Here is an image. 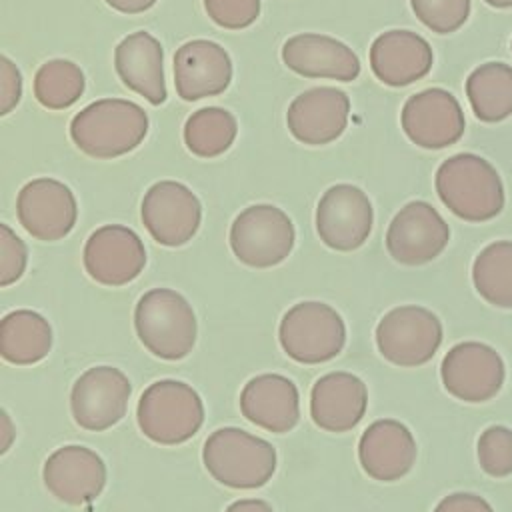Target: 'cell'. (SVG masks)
<instances>
[{"label": "cell", "mask_w": 512, "mask_h": 512, "mask_svg": "<svg viewBox=\"0 0 512 512\" xmlns=\"http://www.w3.org/2000/svg\"><path fill=\"white\" fill-rule=\"evenodd\" d=\"M294 224L284 210L272 204L244 208L230 226V248L250 268H272L294 248Z\"/></svg>", "instance_id": "cell-7"}, {"label": "cell", "mask_w": 512, "mask_h": 512, "mask_svg": "<svg viewBox=\"0 0 512 512\" xmlns=\"http://www.w3.org/2000/svg\"><path fill=\"white\" fill-rule=\"evenodd\" d=\"M28 248L24 240L8 226L0 224V286H10L24 274Z\"/></svg>", "instance_id": "cell-34"}, {"label": "cell", "mask_w": 512, "mask_h": 512, "mask_svg": "<svg viewBox=\"0 0 512 512\" xmlns=\"http://www.w3.org/2000/svg\"><path fill=\"white\" fill-rule=\"evenodd\" d=\"M148 134V114L122 98H104L82 108L70 122V138L90 158L110 160L136 150Z\"/></svg>", "instance_id": "cell-1"}, {"label": "cell", "mask_w": 512, "mask_h": 512, "mask_svg": "<svg viewBox=\"0 0 512 512\" xmlns=\"http://www.w3.org/2000/svg\"><path fill=\"white\" fill-rule=\"evenodd\" d=\"M16 216L30 236L52 242L64 238L74 228L78 204L64 182L34 178L18 192Z\"/></svg>", "instance_id": "cell-16"}, {"label": "cell", "mask_w": 512, "mask_h": 512, "mask_svg": "<svg viewBox=\"0 0 512 512\" xmlns=\"http://www.w3.org/2000/svg\"><path fill=\"white\" fill-rule=\"evenodd\" d=\"M104 2L122 14H140L150 10L158 0H104Z\"/></svg>", "instance_id": "cell-37"}, {"label": "cell", "mask_w": 512, "mask_h": 512, "mask_svg": "<svg viewBox=\"0 0 512 512\" xmlns=\"http://www.w3.org/2000/svg\"><path fill=\"white\" fill-rule=\"evenodd\" d=\"M374 222L372 202L354 184H334L318 200L316 232L320 240L338 252L360 248Z\"/></svg>", "instance_id": "cell-12"}, {"label": "cell", "mask_w": 512, "mask_h": 512, "mask_svg": "<svg viewBox=\"0 0 512 512\" xmlns=\"http://www.w3.org/2000/svg\"><path fill=\"white\" fill-rule=\"evenodd\" d=\"M442 344L440 318L416 304L396 306L376 326L378 352L396 366H420L432 360Z\"/></svg>", "instance_id": "cell-8"}, {"label": "cell", "mask_w": 512, "mask_h": 512, "mask_svg": "<svg viewBox=\"0 0 512 512\" xmlns=\"http://www.w3.org/2000/svg\"><path fill=\"white\" fill-rule=\"evenodd\" d=\"M430 44L412 30H388L370 46V68L386 86H408L424 78L432 68Z\"/></svg>", "instance_id": "cell-22"}, {"label": "cell", "mask_w": 512, "mask_h": 512, "mask_svg": "<svg viewBox=\"0 0 512 512\" xmlns=\"http://www.w3.org/2000/svg\"><path fill=\"white\" fill-rule=\"evenodd\" d=\"M350 98L334 86H316L300 92L288 106L286 126L290 134L308 146L330 144L342 136L348 124Z\"/></svg>", "instance_id": "cell-18"}, {"label": "cell", "mask_w": 512, "mask_h": 512, "mask_svg": "<svg viewBox=\"0 0 512 512\" xmlns=\"http://www.w3.org/2000/svg\"><path fill=\"white\" fill-rule=\"evenodd\" d=\"M510 46H512V44H510Z\"/></svg>", "instance_id": "cell-41"}, {"label": "cell", "mask_w": 512, "mask_h": 512, "mask_svg": "<svg viewBox=\"0 0 512 512\" xmlns=\"http://www.w3.org/2000/svg\"><path fill=\"white\" fill-rule=\"evenodd\" d=\"M450 240V228L438 210L412 200L402 206L386 230L388 254L404 266H422L442 254Z\"/></svg>", "instance_id": "cell-11"}, {"label": "cell", "mask_w": 512, "mask_h": 512, "mask_svg": "<svg viewBox=\"0 0 512 512\" xmlns=\"http://www.w3.org/2000/svg\"><path fill=\"white\" fill-rule=\"evenodd\" d=\"M114 68L126 88L158 106L166 100L164 50L146 30L122 38L114 50Z\"/></svg>", "instance_id": "cell-25"}, {"label": "cell", "mask_w": 512, "mask_h": 512, "mask_svg": "<svg viewBox=\"0 0 512 512\" xmlns=\"http://www.w3.org/2000/svg\"><path fill=\"white\" fill-rule=\"evenodd\" d=\"M86 86L78 64L64 58L44 62L34 76V96L48 110L70 108L82 96Z\"/></svg>", "instance_id": "cell-30"}, {"label": "cell", "mask_w": 512, "mask_h": 512, "mask_svg": "<svg viewBox=\"0 0 512 512\" xmlns=\"http://www.w3.org/2000/svg\"><path fill=\"white\" fill-rule=\"evenodd\" d=\"M282 350L300 364H322L336 358L346 344L342 316L324 302H298L282 316L278 326Z\"/></svg>", "instance_id": "cell-6"}, {"label": "cell", "mask_w": 512, "mask_h": 512, "mask_svg": "<svg viewBox=\"0 0 512 512\" xmlns=\"http://www.w3.org/2000/svg\"><path fill=\"white\" fill-rule=\"evenodd\" d=\"M52 348V326L34 310H12L0 322V354L16 366L36 364Z\"/></svg>", "instance_id": "cell-26"}, {"label": "cell", "mask_w": 512, "mask_h": 512, "mask_svg": "<svg viewBox=\"0 0 512 512\" xmlns=\"http://www.w3.org/2000/svg\"><path fill=\"white\" fill-rule=\"evenodd\" d=\"M2 414V424H0V432H2V436H0V452L4 454L8 448H10V444H12V440H14V426H12V420H10V416H8V412L6 410H2L0 412Z\"/></svg>", "instance_id": "cell-39"}, {"label": "cell", "mask_w": 512, "mask_h": 512, "mask_svg": "<svg viewBox=\"0 0 512 512\" xmlns=\"http://www.w3.org/2000/svg\"><path fill=\"white\" fill-rule=\"evenodd\" d=\"M42 480L48 492L64 504L82 506L104 490L106 464L92 448L68 444L46 458Z\"/></svg>", "instance_id": "cell-17"}, {"label": "cell", "mask_w": 512, "mask_h": 512, "mask_svg": "<svg viewBox=\"0 0 512 512\" xmlns=\"http://www.w3.org/2000/svg\"><path fill=\"white\" fill-rule=\"evenodd\" d=\"M140 218L148 234L162 246L176 248L192 240L202 220L196 194L176 180L152 184L140 204Z\"/></svg>", "instance_id": "cell-9"}, {"label": "cell", "mask_w": 512, "mask_h": 512, "mask_svg": "<svg viewBox=\"0 0 512 512\" xmlns=\"http://www.w3.org/2000/svg\"><path fill=\"white\" fill-rule=\"evenodd\" d=\"M368 406L366 384L350 372L320 376L310 392V416L328 432H348L364 416Z\"/></svg>", "instance_id": "cell-24"}, {"label": "cell", "mask_w": 512, "mask_h": 512, "mask_svg": "<svg viewBox=\"0 0 512 512\" xmlns=\"http://www.w3.org/2000/svg\"><path fill=\"white\" fill-rule=\"evenodd\" d=\"M82 262L86 274L98 284L122 286L144 270L146 248L132 228L106 224L88 236Z\"/></svg>", "instance_id": "cell-15"}, {"label": "cell", "mask_w": 512, "mask_h": 512, "mask_svg": "<svg viewBox=\"0 0 512 512\" xmlns=\"http://www.w3.org/2000/svg\"><path fill=\"white\" fill-rule=\"evenodd\" d=\"M416 440L406 424L394 418L372 422L360 436L358 460L364 472L380 482L406 476L416 462Z\"/></svg>", "instance_id": "cell-20"}, {"label": "cell", "mask_w": 512, "mask_h": 512, "mask_svg": "<svg viewBox=\"0 0 512 512\" xmlns=\"http://www.w3.org/2000/svg\"><path fill=\"white\" fill-rule=\"evenodd\" d=\"M238 134L232 112L208 106L192 112L184 124V144L198 158H216L224 154Z\"/></svg>", "instance_id": "cell-28"}, {"label": "cell", "mask_w": 512, "mask_h": 512, "mask_svg": "<svg viewBox=\"0 0 512 512\" xmlns=\"http://www.w3.org/2000/svg\"><path fill=\"white\" fill-rule=\"evenodd\" d=\"M444 388L464 402H486L494 398L506 378L500 354L482 342H460L452 346L440 366Z\"/></svg>", "instance_id": "cell-13"}, {"label": "cell", "mask_w": 512, "mask_h": 512, "mask_svg": "<svg viewBox=\"0 0 512 512\" xmlns=\"http://www.w3.org/2000/svg\"><path fill=\"white\" fill-rule=\"evenodd\" d=\"M478 294L500 308H512V240H496L480 250L472 264Z\"/></svg>", "instance_id": "cell-29"}, {"label": "cell", "mask_w": 512, "mask_h": 512, "mask_svg": "<svg viewBox=\"0 0 512 512\" xmlns=\"http://www.w3.org/2000/svg\"><path fill=\"white\" fill-rule=\"evenodd\" d=\"M210 20L228 30H240L256 22L260 0H204Z\"/></svg>", "instance_id": "cell-33"}, {"label": "cell", "mask_w": 512, "mask_h": 512, "mask_svg": "<svg viewBox=\"0 0 512 512\" xmlns=\"http://www.w3.org/2000/svg\"><path fill=\"white\" fill-rule=\"evenodd\" d=\"M434 512H494L492 506L478 494L472 492H454L444 496Z\"/></svg>", "instance_id": "cell-36"}, {"label": "cell", "mask_w": 512, "mask_h": 512, "mask_svg": "<svg viewBox=\"0 0 512 512\" xmlns=\"http://www.w3.org/2000/svg\"><path fill=\"white\" fill-rule=\"evenodd\" d=\"M22 96V76L16 64L2 56L0 58V114H10Z\"/></svg>", "instance_id": "cell-35"}, {"label": "cell", "mask_w": 512, "mask_h": 512, "mask_svg": "<svg viewBox=\"0 0 512 512\" xmlns=\"http://www.w3.org/2000/svg\"><path fill=\"white\" fill-rule=\"evenodd\" d=\"M484 2L494 8H510L512 6V0H484Z\"/></svg>", "instance_id": "cell-40"}, {"label": "cell", "mask_w": 512, "mask_h": 512, "mask_svg": "<svg viewBox=\"0 0 512 512\" xmlns=\"http://www.w3.org/2000/svg\"><path fill=\"white\" fill-rule=\"evenodd\" d=\"M240 412L252 424L274 434H284L300 418L298 388L282 374L254 376L240 392Z\"/></svg>", "instance_id": "cell-23"}, {"label": "cell", "mask_w": 512, "mask_h": 512, "mask_svg": "<svg viewBox=\"0 0 512 512\" xmlns=\"http://www.w3.org/2000/svg\"><path fill=\"white\" fill-rule=\"evenodd\" d=\"M416 18L436 34L456 32L470 16V0H410Z\"/></svg>", "instance_id": "cell-31"}, {"label": "cell", "mask_w": 512, "mask_h": 512, "mask_svg": "<svg viewBox=\"0 0 512 512\" xmlns=\"http://www.w3.org/2000/svg\"><path fill=\"white\" fill-rule=\"evenodd\" d=\"M274 446L242 428L214 430L202 446V462L208 474L234 490L264 486L276 472Z\"/></svg>", "instance_id": "cell-4"}, {"label": "cell", "mask_w": 512, "mask_h": 512, "mask_svg": "<svg viewBox=\"0 0 512 512\" xmlns=\"http://www.w3.org/2000/svg\"><path fill=\"white\" fill-rule=\"evenodd\" d=\"M232 80L228 52L212 40H190L174 54V86L182 100L194 102L222 94Z\"/></svg>", "instance_id": "cell-19"}, {"label": "cell", "mask_w": 512, "mask_h": 512, "mask_svg": "<svg viewBox=\"0 0 512 512\" xmlns=\"http://www.w3.org/2000/svg\"><path fill=\"white\" fill-rule=\"evenodd\" d=\"M282 62L304 78L352 82L360 74V60L344 42L326 34H296L282 44Z\"/></svg>", "instance_id": "cell-21"}, {"label": "cell", "mask_w": 512, "mask_h": 512, "mask_svg": "<svg viewBox=\"0 0 512 512\" xmlns=\"http://www.w3.org/2000/svg\"><path fill=\"white\" fill-rule=\"evenodd\" d=\"M436 192L442 204L462 220L486 222L504 208V184L496 168L478 154L460 152L436 170Z\"/></svg>", "instance_id": "cell-2"}, {"label": "cell", "mask_w": 512, "mask_h": 512, "mask_svg": "<svg viewBox=\"0 0 512 512\" xmlns=\"http://www.w3.org/2000/svg\"><path fill=\"white\" fill-rule=\"evenodd\" d=\"M480 468L494 478L512 474V430L506 426H490L478 438Z\"/></svg>", "instance_id": "cell-32"}, {"label": "cell", "mask_w": 512, "mask_h": 512, "mask_svg": "<svg viewBox=\"0 0 512 512\" xmlns=\"http://www.w3.org/2000/svg\"><path fill=\"white\" fill-rule=\"evenodd\" d=\"M224 512H274V510L262 498H244V500L232 502Z\"/></svg>", "instance_id": "cell-38"}, {"label": "cell", "mask_w": 512, "mask_h": 512, "mask_svg": "<svg viewBox=\"0 0 512 512\" xmlns=\"http://www.w3.org/2000/svg\"><path fill=\"white\" fill-rule=\"evenodd\" d=\"M400 122L408 140L426 150L456 144L466 124L456 96L444 88H426L412 94L404 102Z\"/></svg>", "instance_id": "cell-14"}, {"label": "cell", "mask_w": 512, "mask_h": 512, "mask_svg": "<svg viewBox=\"0 0 512 512\" xmlns=\"http://www.w3.org/2000/svg\"><path fill=\"white\" fill-rule=\"evenodd\" d=\"M140 432L164 446L190 440L204 424L200 394L182 380L152 382L140 396L136 408Z\"/></svg>", "instance_id": "cell-5"}, {"label": "cell", "mask_w": 512, "mask_h": 512, "mask_svg": "<svg viewBox=\"0 0 512 512\" xmlns=\"http://www.w3.org/2000/svg\"><path fill=\"white\" fill-rule=\"evenodd\" d=\"M466 96L482 122H502L512 114V66L486 62L466 78Z\"/></svg>", "instance_id": "cell-27"}, {"label": "cell", "mask_w": 512, "mask_h": 512, "mask_svg": "<svg viewBox=\"0 0 512 512\" xmlns=\"http://www.w3.org/2000/svg\"><path fill=\"white\" fill-rule=\"evenodd\" d=\"M134 330L144 348L160 360H182L196 344V314L172 288H152L134 308Z\"/></svg>", "instance_id": "cell-3"}, {"label": "cell", "mask_w": 512, "mask_h": 512, "mask_svg": "<svg viewBox=\"0 0 512 512\" xmlns=\"http://www.w3.org/2000/svg\"><path fill=\"white\" fill-rule=\"evenodd\" d=\"M130 380L114 366H94L82 372L70 392L74 422L92 432L108 430L118 424L128 408Z\"/></svg>", "instance_id": "cell-10"}]
</instances>
